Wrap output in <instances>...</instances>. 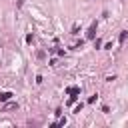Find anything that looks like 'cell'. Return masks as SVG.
<instances>
[{
  "label": "cell",
  "instance_id": "obj_1",
  "mask_svg": "<svg viewBox=\"0 0 128 128\" xmlns=\"http://www.w3.org/2000/svg\"><path fill=\"white\" fill-rule=\"evenodd\" d=\"M10 96H12L10 92H2V94H0V100H8V98H10Z\"/></svg>",
  "mask_w": 128,
  "mask_h": 128
}]
</instances>
